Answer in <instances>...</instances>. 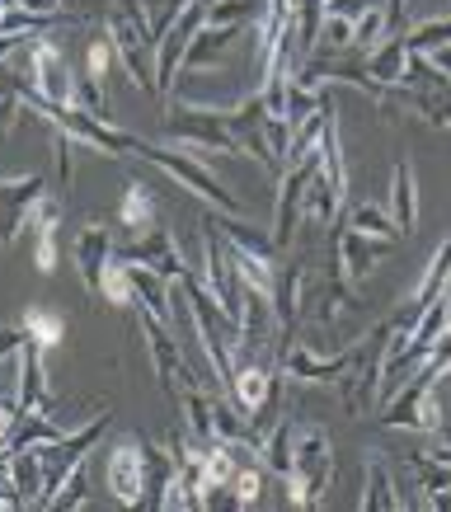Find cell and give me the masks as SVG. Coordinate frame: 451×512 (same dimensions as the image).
I'll return each instance as SVG.
<instances>
[{"instance_id":"cell-38","label":"cell","mask_w":451,"mask_h":512,"mask_svg":"<svg viewBox=\"0 0 451 512\" xmlns=\"http://www.w3.org/2000/svg\"><path fill=\"white\" fill-rule=\"evenodd\" d=\"M141 10H146V24H151V38H165V29H170L174 19L184 15L188 5H193V0H137Z\"/></svg>"},{"instance_id":"cell-15","label":"cell","mask_w":451,"mask_h":512,"mask_svg":"<svg viewBox=\"0 0 451 512\" xmlns=\"http://www.w3.org/2000/svg\"><path fill=\"white\" fill-rule=\"evenodd\" d=\"M47 198L43 174H19V179H0V249H10L19 231L29 226V212Z\"/></svg>"},{"instance_id":"cell-4","label":"cell","mask_w":451,"mask_h":512,"mask_svg":"<svg viewBox=\"0 0 451 512\" xmlns=\"http://www.w3.org/2000/svg\"><path fill=\"white\" fill-rule=\"evenodd\" d=\"M334 475V447H329V428L311 423V428H296V456H292V475H287V503L292 508H320Z\"/></svg>"},{"instance_id":"cell-24","label":"cell","mask_w":451,"mask_h":512,"mask_svg":"<svg viewBox=\"0 0 451 512\" xmlns=\"http://www.w3.org/2000/svg\"><path fill=\"white\" fill-rule=\"evenodd\" d=\"M409 470L419 475V489L428 498V508L451 512V466L437 461L433 451H409Z\"/></svg>"},{"instance_id":"cell-26","label":"cell","mask_w":451,"mask_h":512,"mask_svg":"<svg viewBox=\"0 0 451 512\" xmlns=\"http://www.w3.org/2000/svg\"><path fill=\"white\" fill-rule=\"evenodd\" d=\"M10 484H15L24 508H43V461L33 447L10 451Z\"/></svg>"},{"instance_id":"cell-34","label":"cell","mask_w":451,"mask_h":512,"mask_svg":"<svg viewBox=\"0 0 451 512\" xmlns=\"http://www.w3.org/2000/svg\"><path fill=\"white\" fill-rule=\"evenodd\" d=\"M24 334H29L33 343H43V348H57V343L66 339V320L57 311H43V306H33V311H24Z\"/></svg>"},{"instance_id":"cell-19","label":"cell","mask_w":451,"mask_h":512,"mask_svg":"<svg viewBox=\"0 0 451 512\" xmlns=\"http://www.w3.org/2000/svg\"><path fill=\"white\" fill-rule=\"evenodd\" d=\"M19 414H29V409H52V390H47V372H43V343L24 339L19 343Z\"/></svg>"},{"instance_id":"cell-16","label":"cell","mask_w":451,"mask_h":512,"mask_svg":"<svg viewBox=\"0 0 451 512\" xmlns=\"http://www.w3.org/2000/svg\"><path fill=\"white\" fill-rule=\"evenodd\" d=\"M109 489L123 508H141L146 503V442L141 437H123L109 451Z\"/></svg>"},{"instance_id":"cell-31","label":"cell","mask_w":451,"mask_h":512,"mask_svg":"<svg viewBox=\"0 0 451 512\" xmlns=\"http://www.w3.org/2000/svg\"><path fill=\"white\" fill-rule=\"evenodd\" d=\"M174 451H160V447H146V503L141 508H165V498L174 489Z\"/></svg>"},{"instance_id":"cell-42","label":"cell","mask_w":451,"mask_h":512,"mask_svg":"<svg viewBox=\"0 0 451 512\" xmlns=\"http://www.w3.org/2000/svg\"><path fill=\"white\" fill-rule=\"evenodd\" d=\"M376 5H381V0H325V15H339L353 24V19H362L367 10H376Z\"/></svg>"},{"instance_id":"cell-14","label":"cell","mask_w":451,"mask_h":512,"mask_svg":"<svg viewBox=\"0 0 451 512\" xmlns=\"http://www.w3.org/2000/svg\"><path fill=\"white\" fill-rule=\"evenodd\" d=\"M118 259H127V264H141L151 268V273H160V278H184V254H179V245H174V235L165 231V226H151V231L141 235H127L123 245L113 249Z\"/></svg>"},{"instance_id":"cell-39","label":"cell","mask_w":451,"mask_h":512,"mask_svg":"<svg viewBox=\"0 0 451 512\" xmlns=\"http://www.w3.org/2000/svg\"><path fill=\"white\" fill-rule=\"evenodd\" d=\"M85 489H90V480H85V470H71V480L62 484V489H57V498H52V503H47V508L52 512H71V508H85V503H90V494H85Z\"/></svg>"},{"instance_id":"cell-27","label":"cell","mask_w":451,"mask_h":512,"mask_svg":"<svg viewBox=\"0 0 451 512\" xmlns=\"http://www.w3.org/2000/svg\"><path fill=\"white\" fill-rule=\"evenodd\" d=\"M292 456H296V423L278 419L264 433V442H259V461H264V470H273L278 480H287V475H292Z\"/></svg>"},{"instance_id":"cell-29","label":"cell","mask_w":451,"mask_h":512,"mask_svg":"<svg viewBox=\"0 0 451 512\" xmlns=\"http://www.w3.org/2000/svg\"><path fill=\"white\" fill-rule=\"evenodd\" d=\"M367 494H362V512H400L405 508V498L395 494V480H390V470L381 456H367Z\"/></svg>"},{"instance_id":"cell-35","label":"cell","mask_w":451,"mask_h":512,"mask_svg":"<svg viewBox=\"0 0 451 512\" xmlns=\"http://www.w3.org/2000/svg\"><path fill=\"white\" fill-rule=\"evenodd\" d=\"M348 226L353 231H367V235H381V240H395L400 245V226H395V217H386L376 202H362V207H353V217H348Z\"/></svg>"},{"instance_id":"cell-41","label":"cell","mask_w":451,"mask_h":512,"mask_svg":"<svg viewBox=\"0 0 451 512\" xmlns=\"http://www.w3.org/2000/svg\"><path fill=\"white\" fill-rule=\"evenodd\" d=\"M113 57H118V52H113L109 38H94L90 52H85V76L104 80V76H109V66H113Z\"/></svg>"},{"instance_id":"cell-33","label":"cell","mask_w":451,"mask_h":512,"mask_svg":"<svg viewBox=\"0 0 451 512\" xmlns=\"http://www.w3.org/2000/svg\"><path fill=\"white\" fill-rule=\"evenodd\" d=\"M400 38H405L409 57H423V52L451 43V15H433V19H423V24H414V29H400Z\"/></svg>"},{"instance_id":"cell-46","label":"cell","mask_w":451,"mask_h":512,"mask_svg":"<svg viewBox=\"0 0 451 512\" xmlns=\"http://www.w3.org/2000/svg\"><path fill=\"white\" fill-rule=\"evenodd\" d=\"M24 339H29V334H24V325H5V329H0V362H5V357H15Z\"/></svg>"},{"instance_id":"cell-6","label":"cell","mask_w":451,"mask_h":512,"mask_svg":"<svg viewBox=\"0 0 451 512\" xmlns=\"http://www.w3.org/2000/svg\"><path fill=\"white\" fill-rule=\"evenodd\" d=\"M437 381L442 376L423 362L419 372H414V381H405L400 386V395L390 400V409L381 414V428H390V433H433L437 423H442V404H437Z\"/></svg>"},{"instance_id":"cell-21","label":"cell","mask_w":451,"mask_h":512,"mask_svg":"<svg viewBox=\"0 0 451 512\" xmlns=\"http://www.w3.org/2000/svg\"><path fill=\"white\" fill-rule=\"evenodd\" d=\"M127 278H132V306L141 315H156L160 325H170V311H174L170 278H160V273H151V268H141V264H127Z\"/></svg>"},{"instance_id":"cell-36","label":"cell","mask_w":451,"mask_h":512,"mask_svg":"<svg viewBox=\"0 0 451 512\" xmlns=\"http://www.w3.org/2000/svg\"><path fill=\"white\" fill-rule=\"evenodd\" d=\"M264 461H245V466L235 470V484H231V498L235 508H254L259 498H264Z\"/></svg>"},{"instance_id":"cell-43","label":"cell","mask_w":451,"mask_h":512,"mask_svg":"<svg viewBox=\"0 0 451 512\" xmlns=\"http://www.w3.org/2000/svg\"><path fill=\"white\" fill-rule=\"evenodd\" d=\"M428 367H433L437 376H447L451 372V325H447V334L433 343V353H428Z\"/></svg>"},{"instance_id":"cell-32","label":"cell","mask_w":451,"mask_h":512,"mask_svg":"<svg viewBox=\"0 0 451 512\" xmlns=\"http://www.w3.org/2000/svg\"><path fill=\"white\" fill-rule=\"evenodd\" d=\"M24 85H29V71L19 76L10 66H0V137H10L19 123V109H24Z\"/></svg>"},{"instance_id":"cell-37","label":"cell","mask_w":451,"mask_h":512,"mask_svg":"<svg viewBox=\"0 0 451 512\" xmlns=\"http://www.w3.org/2000/svg\"><path fill=\"white\" fill-rule=\"evenodd\" d=\"M71 104L85 113H94V118H109V104H104V80H94V76H71Z\"/></svg>"},{"instance_id":"cell-13","label":"cell","mask_w":451,"mask_h":512,"mask_svg":"<svg viewBox=\"0 0 451 512\" xmlns=\"http://www.w3.org/2000/svg\"><path fill=\"white\" fill-rule=\"evenodd\" d=\"M24 62H29V85L47 104H71V66H66L62 47L52 38H29L24 43Z\"/></svg>"},{"instance_id":"cell-22","label":"cell","mask_w":451,"mask_h":512,"mask_svg":"<svg viewBox=\"0 0 451 512\" xmlns=\"http://www.w3.org/2000/svg\"><path fill=\"white\" fill-rule=\"evenodd\" d=\"M240 29H245V24H226V29L203 24V29H198V38H193V43H188V52H184V71L221 66V62H226V52H231V43L240 38Z\"/></svg>"},{"instance_id":"cell-23","label":"cell","mask_w":451,"mask_h":512,"mask_svg":"<svg viewBox=\"0 0 451 512\" xmlns=\"http://www.w3.org/2000/svg\"><path fill=\"white\" fill-rule=\"evenodd\" d=\"M447 287H451V240H442V245H437V254L428 259V268H423V278L414 282V292H409L405 306L414 315H423L437 296H447Z\"/></svg>"},{"instance_id":"cell-1","label":"cell","mask_w":451,"mask_h":512,"mask_svg":"<svg viewBox=\"0 0 451 512\" xmlns=\"http://www.w3.org/2000/svg\"><path fill=\"white\" fill-rule=\"evenodd\" d=\"M174 292L188 301V325L193 334L203 339V353L212 362V372L221 376V386H231V372H235V339H240V325H235L226 306H221L212 287H203L198 278H174Z\"/></svg>"},{"instance_id":"cell-45","label":"cell","mask_w":451,"mask_h":512,"mask_svg":"<svg viewBox=\"0 0 451 512\" xmlns=\"http://www.w3.org/2000/svg\"><path fill=\"white\" fill-rule=\"evenodd\" d=\"M428 437H437L433 456H437V461H447V466H451V414H442V423H437V428H433V433H428Z\"/></svg>"},{"instance_id":"cell-47","label":"cell","mask_w":451,"mask_h":512,"mask_svg":"<svg viewBox=\"0 0 451 512\" xmlns=\"http://www.w3.org/2000/svg\"><path fill=\"white\" fill-rule=\"evenodd\" d=\"M381 10H386V33H400L409 15V0H381Z\"/></svg>"},{"instance_id":"cell-20","label":"cell","mask_w":451,"mask_h":512,"mask_svg":"<svg viewBox=\"0 0 451 512\" xmlns=\"http://www.w3.org/2000/svg\"><path fill=\"white\" fill-rule=\"evenodd\" d=\"M57 226H62V202L43 198L29 212V231H33V268L38 273H57Z\"/></svg>"},{"instance_id":"cell-2","label":"cell","mask_w":451,"mask_h":512,"mask_svg":"<svg viewBox=\"0 0 451 512\" xmlns=\"http://www.w3.org/2000/svg\"><path fill=\"white\" fill-rule=\"evenodd\" d=\"M109 43L118 52L123 71L132 76L137 90H156V38H151V24H146V10L137 0H113L109 10Z\"/></svg>"},{"instance_id":"cell-18","label":"cell","mask_w":451,"mask_h":512,"mask_svg":"<svg viewBox=\"0 0 451 512\" xmlns=\"http://www.w3.org/2000/svg\"><path fill=\"white\" fill-rule=\"evenodd\" d=\"M334 245H339V264H343V278L348 282H362L372 273L381 259H386L395 240H381V235H367V231H353V226H334Z\"/></svg>"},{"instance_id":"cell-49","label":"cell","mask_w":451,"mask_h":512,"mask_svg":"<svg viewBox=\"0 0 451 512\" xmlns=\"http://www.w3.org/2000/svg\"><path fill=\"white\" fill-rule=\"evenodd\" d=\"M24 43H29V38H0V66H5V57L24 52Z\"/></svg>"},{"instance_id":"cell-7","label":"cell","mask_w":451,"mask_h":512,"mask_svg":"<svg viewBox=\"0 0 451 512\" xmlns=\"http://www.w3.org/2000/svg\"><path fill=\"white\" fill-rule=\"evenodd\" d=\"M165 137L184 141V146H203V151H226V156H240V141L231 132V118L226 109H207V104H174L165 118Z\"/></svg>"},{"instance_id":"cell-9","label":"cell","mask_w":451,"mask_h":512,"mask_svg":"<svg viewBox=\"0 0 451 512\" xmlns=\"http://www.w3.org/2000/svg\"><path fill=\"white\" fill-rule=\"evenodd\" d=\"M203 245H207V287H212V296H217L221 306H226V315H231L235 325H240L249 282H245V273H240V264H235V254H231V245H226V235L217 231V221H207Z\"/></svg>"},{"instance_id":"cell-5","label":"cell","mask_w":451,"mask_h":512,"mask_svg":"<svg viewBox=\"0 0 451 512\" xmlns=\"http://www.w3.org/2000/svg\"><path fill=\"white\" fill-rule=\"evenodd\" d=\"M212 221H217V231L226 235V245H231L235 264H240L249 287L273 296V282H278V245H273V235H264L259 226H249L245 217H226V212Z\"/></svg>"},{"instance_id":"cell-40","label":"cell","mask_w":451,"mask_h":512,"mask_svg":"<svg viewBox=\"0 0 451 512\" xmlns=\"http://www.w3.org/2000/svg\"><path fill=\"white\" fill-rule=\"evenodd\" d=\"M381 33H386V10H381V5L367 10L362 19H353V47H358V52H372Z\"/></svg>"},{"instance_id":"cell-8","label":"cell","mask_w":451,"mask_h":512,"mask_svg":"<svg viewBox=\"0 0 451 512\" xmlns=\"http://www.w3.org/2000/svg\"><path fill=\"white\" fill-rule=\"evenodd\" d=\"M315 170H320V146L311 156L292 160L282 170V184H278V212H273V245L287 249L296 240V226L306 221V188H311Z\"/></svg>"},{"instance_id":"cell-25","label":"cell","mask_w":451,"mask_h":512,"mask_svg":"<svg viewBox=\"0 0 451 512\" xmlns=\"http://www.w3.org/2000/svg\"><path fill=\"white\" fill-rule=\"evenodd\" d=\"M362 71H367L376 85H405V71H409L405 38H400V33H390V43H381V47H372V52H367Z\"/></svg>"},{"instance_id":"cell-11","label":"cell","mask_w":451,"mask_h":512,"mask_svg":"<svg viewBox=\"0 0 451 512\" xmlns=\"http://www.w3.org/2000/svg\"><path fill=\"white\" fill-rule=\"evenodd\" d=\"M358 357H362V343L343 348L339 357H315L311 348L287 343V348H282L278 372L292 376V381H306V386H339V381H348V376L358 372Z\"/></svg>"},{"instance_id":"cell-30","label":"cell","mask_w":451,"mask_h":512,"mask_svg":"<svg viewBox=\"0 0 451 512\" xmlns=\"http://www.w3.org/2000/svg\"><path fill=\"white\" fill-rule=\"evenodd\" d=\"M390 207H395V226L414 231L419 226V193H414V170L409 160H395V179H390Z\"/></svg>"},{"instance_id":"cell-12","label":"cell","mask_w":451,"mask_h":512,"mask_svg":"<svg viewBox=\"0 0 451 512\" xmlns=\"http://www.w3.org/2000/svg\"><path fill=\"white\" fill-rule=\"evenodd\" d=\"M207 5H212V0H193L184 15L165 29V38L156 43V94H170L174 76L184 71V52H188V43L198 38V29L207 24Z\"/></svg>"},{"instance_id":"cell-44","label":"cell","mask_w":451,"mask_h":512,"mask_svg":"<svg viewBox=\"0 0 451 512\" xmlns=\"http://www.w3.org/2000/svg\"><path fill=\"white\" fill-rule=\"evenodd\" d=\"M15 423H19V400H5V395H0V447L10 442Z\"/></svg>"},{"instance_id":"cell-10","label":"cell","mask_w":451,"mask_h":512,"mask_svg":"<svg viewBox=\"0 0 451 512\" xmlns=\"http://www.w3.org/2000/svg\"><path fill=\"white\" fill-rule=\"evenodd\" d=\"M141 334H146V348H151V362H156V376H160V390L174 400V409L188 400V390L198 386L193 367L184 362L179 343L170 339V329L160 325L156 315H141Z\"/></svg>"},{"instance_id":"cell-48","label":"cell","mask_w":451,"mask_h":512,"mask_svg":"<svg viewBox=\"0 0 451 512\" xmlns=\"http://www.w3.org/2000/svg\"><path fill=\"white\" fill-rule=\"evenodd\" d=\"M423 57H428V62L437 66V71H442V76L451 80V43H442V47H433V52H423Z\"/></svg>"},{"instance_id":"cell-17","label":"cell","mask_w":451,"mask_h":512,"mask_svg":"<svg viewBox=\"0 0 451 512\" xmlns=\"http://www.w3.org/2000/svg\"><path fill=\"white\" fill-rule=\"evenodd\" d=\"M113 249H118V240H113L109 221H90V226L76 235V273H80V282H85L90 296H99V287H104V273H109V264H113Z\"/></svg>"},{"instance_id":"cell-28","label":"cell","mask_w":451,"mask_h":512,"mask_svg":"<svg viewBox=\"0 0 451 512\" xmlns=\"http://www.w3.org/2000/svg\"><path fill=\"white\" fill-rule=\"evenodd\" d=\"M113 221L123 226V235L151 231V226H156V198H151V188L132 179L127 193H123V202H118V212H113Z\"/></svg>"},{"instance_id":"cell-3","label":"cell","mask_w":451,"mask_h":512,"mask_svg":"<svg viewBox=\"0 0 451 512\" xmlns=\"http://www.w3.org/2000/svg\"><path fill=\"white\" fill-rule=\"evenodd\" d=\"M132 156H141V160H151V165H160V170L170 174L179 188L198 193V198L212 202V207H217V212H226V217H245V198L221 184L217 174L207 170V165L193 156V151H174V146H151V141H137V151H132Z\"/></svg>"}]
</instances>
